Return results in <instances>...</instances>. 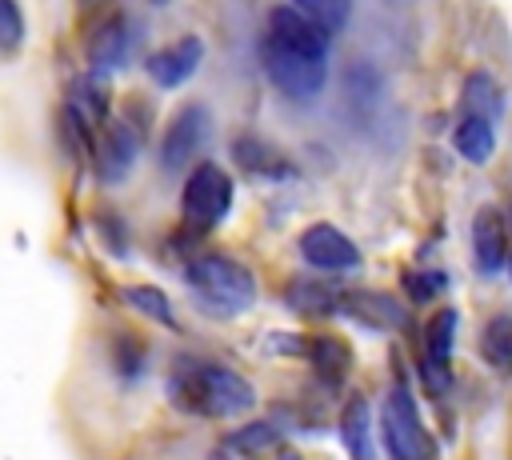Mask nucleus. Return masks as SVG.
Instances as JSON below:
<instances>
[{
  "label": "nucleus",
  "instance_id": "obj_7",
  "mask_svg": "<svg viewBox=\"0 0 512 460\" xmlns=\"http://www.w3.org/2000/svg\"><path fill=\"white\" fill-rule=\"evenodd\" d=\"M296 244H300L304 264H312L316 272H348V268L360 264V248L352 244V236L340 232V228L328 224V220L308 224Z\"/></svg>",
  "mask_w": 512,
  "mask_h": 460
},
{
  "label": "nucleus",
  "instance_id": "obj_18",
  "mask_svg": "<svg viewBox=\"0 0 512 460\" xmlns=\"http://www.w3.org/2000/svg\"><path fill=\"white\" fill-rule=\"evenodd\" d=\"M232 156H236V164H240L244 172L264 176V180H284V176L292 172V168H288V160H284L272 144L252 140V136H240V140H236V148H232Z\"/></svg>",
  "mask_w": 512,
  "mask_h": 460
},
{
  "label": "nucleus",
  "instance_id": "obj_30",
  "mask_svg": "<svg viewBox=\"0 0 512 460\" xmlns=\"http://www.w3.org/2000/svg\"><path fill=\"white\" fill-rule=\"evenodd\" d=\"M152 4H168V0H152Z\"/></svg>",
  "mask_w": 512,
  "mask_h": 460
},
{
  "label": "nucleus",
  "instance_id": "obj_14",
  "mask_svg": "<svg viewBox=\"0 0 512 460\" xmlns=\"http://www.w3.org/2000/svg\"><path fill=\"white\" fill-rule=\"evenodd\" d=\"M340 436L352 460H380L376 456V436H372V408L360 392H352V400L340 412Z\"/></svg>",
  "mask_w": 512,
  "mask_h": 460
},
{
  "label": "nucleus",
  "instance_id": "obj_19",
  "mask_svg": "<svg viewBox=\"0 0 512 460\" xmlns=\"http://www.w3.org/2000/svg\"><path fill=\"white\" fill-rule=\"evenodd\" d=\"M304 360H308L324 380H332V384H340V376L352 368V352H348V344L336 340V336H308Z\"/></svg>",
  "mask_w": 512,
  "mask_h": 460
},
{
  "label": "nucleus",
  "instance_id": "obj_4",
  "mask_svg": "<svg viewBox=\"0 0 512 460\" xmlns=\"http://www.w3.org/2000/svg\"><path fill=\"white\" fill-rule=\"evenodd\" d=\"M260 64L268 72V80L292 96V100H312L320 96L324 80H328V60H316V56H304L272 36H260Z\"/></svg>",
  "mask_w": 512,
  "mask_h": 460
},
{
  "label": "nucleus",
  "instance_id": "obj_5",
  "mask_svg": "<svg viewBox=\"0 0 512 460\" xmlns=\"http://www.w3.org/2000/svg\"><path fill=\"white\" fill-rule=\"evenodd\" d=\"M380 428H384V444H388L392 460H432V436H428L420 408H416V396L408 388L396 384L388 392Z\"/></svg>",
  "mask_w": 512,
  "mask_h": 460
},
{
  "label": "nucleus",
  "instance_id": "obj_15",
  "mask_svg": "<svg viewBox=\"0 0 512 460\" xmlns=\"http://www.w3.org/2000/svg\"><path fill=\"white\" fill-rule=\"evenodd\" d=\"M460 112L496 124V116L504 112V92L492 72H468V80L460 88Z\"/></svg>",
  "mask_w": 512,
  "mask_h": 460
},
{
  "label": "nucleus",
  "instance_id": "obj_31",
  "mask_svg": "<svg viewBox=\"0 0 512 460\" xmlns=\"http://www.w3.org/2000/svg\"><path fill=\"white\" fill-rule=\"evenodd\" d=\"M508 268H512V252H508Z\"/></svg>",
  "mask_w": 512,
  "mask_h": 460
},
{
  "label": "nucleus",
  "instance_id": "obj_20",
  "mask_svg": "<svg viewBox=\"0 0 512 460\" xmlns=\"http://www.w3.org/2000/svg\"><path fill=\"white\" fill-rule=\"evenodd\" d=\"M456 308H436L424 324V360H436V364H448L452 348H456Z\"/></svg>",
  "mask_w": 512,
  "mask_h": 460
},
{
  "label": "nucleus",
  "instance_id": "obj_6",
  "mask_svg": "<svg viewBox=\"0 0 512 460\" xmlns=\"http://www.w3.org/2000/svg\"><path fill=\"white\" fill-rule=\"evenodd\" d=\"M208 132H212L208 108L204 104H184L160 136V168L164 172H184L192 164V156L208 144Z\"/></svg>",
  "mask_w": 512,
  "mask_h": 460
},
{
  "label": "nucleus",
  "instance_id": "obj_11",
  "mask_svg": "<svg viewBox=\"0 0 512 460\" xmlns=\"http://www.w3.org/2000/svg\"><path fill=\"white\" fill-rule=\"evenodd\" d=\"M508 252H512V244H508V224H504L500 208L484 204V208L472 216V260H476V268H480L484 276H496V272L508 264Z\"/></svg>",
  "mask_w": 512,
  "mask_h": 460
},
{
  "label": "nucleus",
  "instance_id": "obj_13",
  "mask_svg": "<svg viewBox=\"0 0 512 460\" xmlns=\"http://www.w3.org/2000/svg\"><path fill=\"white\" fill-rule=\"evenodd\" d=\"M340 304L348 308V316L364 320L368 328H404L408 324V312L400 308V300L396 296H384V292H372V288L344 292Z\"/></svg>",
  "mask_w": 512,
  "mask_h": 460
},
{
  "label": "nucleus",
  "instance_id": "obj_23",
  "mask_svg": "<svg viewBox=\"0 0 512 460\" xmlns=\"http://www.w3.org/2000/svg\"><path fill=\"white\" fill-rule=\"evenodd\" d=\"M292 8L304 12L312 24H320L328 36H336L352 16V0H292Z\"/></svg>",
  "mask_w": 512,
  "mask_h": 460
},
{
  "label": "nucleus",
  "instance_id": "obj_24",
  "mask_svg": "<svg viewBox=\"0 0 512 460\" xmlns=\"http://www.w3.org/2000/svg\"><path fill=\"white\" fill-rule=\"evenodd\" d=\"M280 444V432L272 424H244L228 436V452H240V456H268L272 448Z\"/></svg>",
  "mask_w": 512,
  "mask_h": 460
},
{
  "label": "nucleus",
  "instance_id": "obj_8",
  "mask_svg": "<svg viewBox=\"0 0 512 460\" xmlns=\"http://www.w3.org/2000/svg\"><path fill=\"white\" fill-rule=\"evenodd\" d=\"M136 152H140V128H132L128 120H112L104 124V132L92 140V164H96V176L104 184H120L132 164H136Z\"/></svg>",
  "mask_w": 512,
  "mask_h": 460
},
{
  "label": "nucleus",
  "instance_id": "obj_27",
  "mask_svg": "<svg viewBox=\"0 0 512 460\" xmlns=\"http://www.w3.org/2000/svg\"><path fill=\"white\" fill-rule=\"evenodd\" d=\"M276 460H304V456H300V452H296V448H284V452H280V456H276Z\"/></svg>",
  "mask_w": 512,
  "mask_h": 460
},
{
  "label": "nucleus",
  "instance_id": "obj_12",
  "mask_svg": "<svg viewBox=\"0 0 512 460\" xmlns=\"http://www.w3.org/2000/svg\"><path fill=\"white\" fill-rule=\"evenodd\" d=\"M132 32L124 16H108L92 36H88V68L92 72H116L128 60Z\"/></svg>",
  "mask_w": 512,
  "mask_h": 460
},
{
  "label": "nucleus",
  "instance_id": "obj_25",
  "mask_svg": "<svg viewBox=\"0 0 512 460\" xmlns=\"http://www.w3.org/2000/svg\"><path fill=\"white\" fill-rule=\"evenodd\" d=\"M24 44V8L20 0H0V52L12 56Z\"/></svg>",
  "mask_w": 512,
  "mask_h": 460
},
{
  "label": "nucleus",
  "instance_id": "obj_9",
  "mask_svg": "<svg viewBox=\"0 0 512 460\" xmlns=\"http://www.w3.org/2000/svg\"><path fill=\"white\" fill-rule=\"evenodd\" d=\"M264 36H272V40H280V44H288V48L304 52V56L328 60V40H332V36H328L320 24H312L304 12L288 8V4H276V8L268 12Z\"/></svg>",
  "mask_w": 512,
  "mask_h": 460
},
{
  "label": "nucleus",
  "instance_id": "obj_26",
  "mask_svg": "<svg viewBox=\"0 0 512 460\" xmlns=\"http://www.w3.org/2000/svg\"><path fill=\"white\" fill-rule=\"evenodd\" d=\"M404 288L412 300H428L444 288V276L440 272H404Z\"/></svg>",
  "mask_w": 512,
  "mask_h": 460
},
{
  "label": "nucleus",
  "instance_id": "obj_17",
  "mask_svg": "<svg viewBox=\"0 0 512 460\" xmlns=\"http://www.w3.org/2000/svg\"><path fill=\"white\" fill-rule=\"evenodd\" d=\"M452 148L468 160V164H488L496 152V124L476 120V116H460L456 132H452Z\"/></svg>",
  "mask_w": 512,
  "mask_h": 460
},
{
  "label": "nucleus",
  "instance_id": "obj_1",
  "mask_svg": "<svg viewBox=\"0 0 512 460\" xmlns=\"http://www.w3.org/2000/svg\"><path fill=\"white\" fill-rule=\"evenodd\" d=\"M168 396L176 408L196 416H240L256 404V392L240 372L208 360L180 364L168 380Z\"/></svg>",
  "mask_w": 512,
  "mask_h": 460
},
{
  "label": "nucleus",
  "instance_id": "obj_2",
  "mask_svg": "<svg viewBox=\"0 0 512 460\" xmlns=\"http://www.w3.org/2000/svg\"><path fill=\"white\" fill-rule=\"evenodd\" d=\"M184 280L212 312H224V316H236L256 300V276L224 252L192 256L184 268Z\"/></svg>",
  "mask_w": 512,
  "mask_h": 460
},
{
  "label": "nucleus",
  "instance_id": "obj_16",
  "mask_svg": "<svg viewBox=\"0 0 512 460\" xmlns=\"http://www.w3.org/2000/svg\"><path fill=\"white\" fill-rule=\"evenodd\" d=\"M284 300H288V308H296V312H304V316H328V312L340 308L344 296H340L332 284L316 280V276H300V280H292V284L284 288Z\"/></svg>",
  "mask_w": 512,
  "mask_h": 460
},
{
  "label": "nucleus",
  "instance_id": "obj_29",
  "mask_svg": "<svg viewBox=\"0 0 512 460\" xmlns=\"http://www.w3.org/2000/svg\"><path fill=\"white\" fill-rule=\"evenodd\" d=\"M76 4H80V8H92V4H100V0H76Z\"/></svg>",
  "mask_w": 512,
  "mask_h": 460
},
{
  "label": "nucleus",
  "instance_id": "obj_3",
  "mask_svg": "<svg viewBox=\"0 0 512 460\" xmlns=\"http://www.w3.org/2000/svg\"><path fill=\"white\" fill-rule=\"evenodd\" d=\"M232 196H236V184H232V176H228L220 164H212V160L196 164V168L188 172V180H184V192H180L184 224H188L192 232H212L216 224L228 220Z\"/></svg>",
  "mask_w": 512,
  "mask_h": 460
},
{
  "label": "nucleus",
  "instance_id": "obj_28",
  "mask_svg": "<svg viewBox=\"0 0 512 460\" xmlns=\"http://www.w3.org/2000/svg\"><path fill=\"white\" fill-rule=\"evenodd\" d=\"M208 460H232V456H224V448H216V452H212Z\"/></svg>",
  "mask_w": 512,
  "mask_h": 460
},
{
  "label": "nucleus",
  "instance_id": "obj_22",
  "mask_svg": "<svg viewBox=\"0 0 512 460\" xmlns=\"http://www.w3.org/2000/svg\"><path fill=\"white\" fill-rule=\"evenodd\" d=\"M124 304L136 308L140 316L164 324V328H176V312H172V300L156 288V284H128L124 288Z\"/></svg>",
  "mask_w": 512,
  "mask_h": 460
},
{
  "label": "nucleus",
  "instance_id": "obj_10",
  "mask_svg": "<svg viewBox=\"0 0 512 460\" xmlns=\"http://www.w3.org/2000/svg\"><path fill=\"white\" fill-rule=\"evenodd\" d=\"M204 60V40L200 36H180L172 44H164L160 52H152L144 60V72L152 76V84L160 88H180Z\"/></svg>",
  "mask_w": 512,
  "mask_h": 460
},
{
  "label": "nucleus",
  "instance_id": "obj_21",
  "mask_svg": "<svg viewBox=\"0 0 512 460\" xmlns=\"http://www.w3.org/2000/svg\"><path fill=\"white\" fill-rule=\"evenodd\" d=\"M480 352L496 372H512V316L496 312L480 332Z\"/></svg>",
  "mask_w": 512,
  "mask_h": 460
}]
</instances>
